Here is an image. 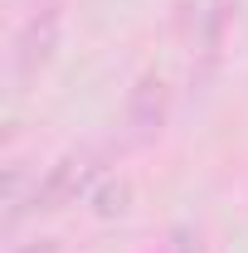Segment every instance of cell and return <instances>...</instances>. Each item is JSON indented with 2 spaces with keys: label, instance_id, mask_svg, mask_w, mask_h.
I'll list each match as a JSON object with an SVG mask.
<instances>
[{
  "label": "cell",
  "instance_id": "cell-4",
  "mask_svg": "<svg viewBox=\"0 0 248 253\" xmlns=\"http://www.w3.org/2000/svg\"><path fill=\"white\" fill-rule=\"evenodd\" d=\"M15 253H59V249H54V244H49V239H39V244H34V249H15Z\"/></svg>",
  "mask_w": 248,
  "mask_h": 253
},
{
  "label": "cell",
  "instance_id": "cell-2",
  "mask_svg": "<svg viewBox=\"0 0 248 253\" xmlns=\"http://www.w3.org/2000/svg\"><path fill=\"white\" fill-rule=\"evenodd\" d=\"M161 117H165V83L161 78H141V88L131 97V122L141 131H151V126H161Z\"/></svg>",
  "mask_w": 248,
  "mask_h": 253
},
{
  "label": "cell",
  "instance_id": "cell-3",
  "mask_svg": "<svg viewBox=\"0 0 248 253\" xmlns=\"http://www.w3.org/2000/svg\"><path fill=\"white\" fill-rule=\"evenodd\" d=\"M54 34H59V15H49V25H44V30H39V15H34L30 25H25V34H20V54H15V63H20V68H30L34 59H49Z\"/></svg>",
  "mask_w": 248,
  "mask_h": 253
},
{
  "label": "cell",
  "instance_id": "cell-1",
  "mask_svg": "<svg viewBox=\"0 0 248 253\" xmlns=\"http://www.w3.org/2000/svg\"><path fill=\"white\" fill-rule=\"evenodd\" d=\"M97 175V166L88 156H63L39 185H34V195H30V210H59V205H68L78 190L88 185Z\"/></svg>",
  "mask_w": 248,
  "mask_h": 253
}]
</instances>
